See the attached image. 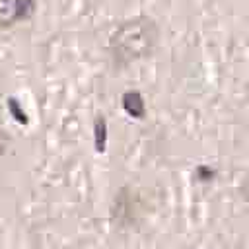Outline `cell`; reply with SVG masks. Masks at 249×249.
I'll return each mask as SVG.
<instances>
[{
    "mask_svg": "<svg viewBox=\"0 0 249 249\" xmlns=\"http://www.w3.org/2000/svg\"><path fill=\"white\" fill-rule=\"evenodd\" d=\"M158 41V33L152 21L140 18L130 19L123 23L113 39H111V51L117 62H134L146 58Z\"/></svg>",
    "mask_w": 249,
    "mask_h": 249,
    "instance_id": "cell-1",
    "label": "cell"
},
{
    "mask_svg": "<svg viewBox=\"0 0 249 249\" xmlns=\"http://www.w3.org/2000/svg\"><path fill=\"white\" fill-rule=\"evenodd\" d=\"M33 0H0V29L12 27L33 14Z\"/></svg>",
    "mask_w": 249,
    "mask_h": 249,
    "instance_id": "cell-2",
    "label": "cell"
},
{
    "mask_svg": "<svg viewBox=\"0 0 249 249\" xmlns=\"http://www.w3.org/2000/svg\"><path fill=\"white\" fill-rule=\"evenodd\" d=\"M123 105H124V109H126L130 115H134V117L142 115V111H144V101H142V97H140L136 91H128V93L123 97Z\"/></svg>",
    "mask_w": 249,
    "mask_h": 249,
    "instance_id": "cell-3",
    "label": "cell"
},
{
    "mask_svg": "<svg viewBox=\"0 0 249 249\" xmlns=\"http://www.w3.org/2000/svg\"><path fill=\"white\" fill-rule=\"evenodd\" d=\"M6 146H8V134H6L4 128L0 126V158H2L4 152H6Z\"/></svg>",
    "mask_w": 249,
    "mask_h": 249,
    "instance_id": "cell-4",
    "label": "cell"
}]
</instances>
